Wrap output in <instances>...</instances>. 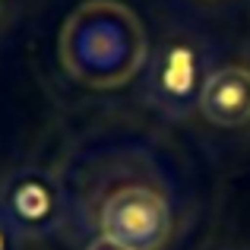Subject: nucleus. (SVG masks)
<instances>
[{
  "label": "nucleus",
  "mask_w": 250,
  "mask_h": 250,
  "mask_svg": "<svg viewBox=\"0 0 250 250\" xmlns=\"http://www.w3.org/2000/svg\"><path fill=\"white\" fill-rule=\"evenodd\" d=\"M0 10H3V0H0Z\"/></svg>",
  "instance_id": "7"
},
{
  "label": "nucleus",
  "mask_w": 250,
  "mask_h": 250,
  "mask_svg": "<svg viewBox=\"0 0 250 250\" xmlns=\"http://www.w3.org/2000/svg\"><path fill=\"white\" fill-rule=\"evenodd\" d=\"M203 57L200 48L190 44L187 38H168L152 61V76H149V95L162 111L174 117L190 114L200 108L203 92Z\"/></svg>",
  "instance_id": "3"
},
{
  "label": "nucleus",
  "mask_w": 250,
  "mask_h": 250,
  "mask_svg": "<svg viewBox=\"0 0 250 250\" xmlns=\"http://www.w3.org/2000/svg\"><path fill=\"white\" fill-rule=\"evenodd\" d=\"M89 250H124V247H117V244H111V241H104V238H98V241H92Z\"/></svg>",
  "instance_id": "6"
},
{
  "label": "nucleus",
  "mask_w": 250,
  "mask_h": 250,
  "mask_svg": "<svg viewBox=\"0 0 250 250\" xmlns=\"http://www.w3.org/2000/svg\"><path fill=\"white\" fill-rule=\"evenodd\" d=\"M200 114L215 127H241L250 121V70L219 67L200 92Z\"/></svg>",
  "instance_id": "4"
},
{
  "label": "nucleus",
  "mask_w": 250,
  "mask_h": 250,
  "mask_svg": "<svg viewBox=\"0 0 250 250\" xmlns=\"http://www.w3.org/2000/svg\"><path fill=\"white\" fill-rule=\"evenodd\" d=\"M98 228L124 250H162L171 238V209L152 187H121L104 200Z\"/></svg>",
  "instance_id": "1"
},
{
  "label": "nucleus",
  "mask_w": 250,
  "mask_h": 250,
  "mask_svg": "<svg viewBox=\"0 0 250 250\" xmlns=\"http://www.w3.org/2000/svg\"><path fill=\"white\" fill-rule=\"evenodd\" d=\"M0 215L19 238H48L63 215V193L57 177L42 168H19L0 184Z\"/></svg>",
  "instance_id": "2"
},
{
  "label": "nucleus",
  "mask_w": 250,
  "mask_h": 250,
  "mask_svg": "<svg viewBox=\"0 0 250 250\" xmlns=\"http://www.w3.org/2000/svg\"><path fill=\"white\" fill-rule=\"evenodd\" d=\"M19 244H22V238H19V234L3 222V215H0V250H19Z\"/></svg>",
  "instance_id": "5"
}]
</instances>
